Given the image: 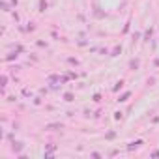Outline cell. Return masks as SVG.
Here are the masks:
<instances>
[{"mask_svg": "<svg viewBox=\"0 0 159 159\" xmlns=\"http://www.w3.org/2000/svg\"><path fill=\"white\" fill-rule=\"evenodd\" d=\"M114 137H116V135H114L112 131H111V133H107V138H109V140H111V138H114Z\"/></svg>", "mask_w": 159, "mask_h": 159, "instance_id": "7c38bea8", "label": "cell"}, {"mask_svg": "<svg viewBox=\"0 0 159 159\" xmlns=\"http://www.w3.org/2000/svg\"><path fill=\"white\" fill-rule=\"evenodd\" d=\"M69 64H75L77 66V64H79V60H77V58H69Z\"/></svg>", "mask_w": 159, "mask_h": 159, "instance_id": "5bb4252c", "label": "cell"}, {"mask_svg": "<svg viewBox=\"0 0 159 159\" xmlns=\"http://www.w3.org/2000/svg\"><path fill=\"white\" fill-rule=\"evenodd\" d=\"M6 84H8V75H2V77H0V86L4 88Z\"/></svg>", "mask_w": 159, "mask_h": 159, "instance_id": "52a82bcc", "label": "cell"}, {"mask_svg": "<svg viewBox=\"0 0 159 159\" xmlns=\"http://www.w3.org/2000/svg\"><path fill=\"white\" fill-rule=\"evenodd\" d=\"M45 129H47V131H58V129H64V125L62 124H47V125H45Z\"/></svg>", "mask_w": 159, "mask_h": 159, "instance_id": "7a4b0ae2", "label": "cell"}, {"mask_svg": "<svg viewBox=\"0 0 159 159\" xmlns=\"http://www.w3.org/2000/svg\"><path fill=\"white\" fill-rule=\"evenodd\" d=\"M142 144H144L142 140H133V142H129V144H127V150H129V152H133V150H138V148H140Z\"/></svg>", "mask_w": 159, "mask_h": 159, "instance_id": "6da1fadb", "label": "cell"}, {"mask_svg": "<svg viewBox=\"0 0 159 159\" xmlns=\"http://www.w3.org/2000/svg\"><path fill=\"white\" fill-rule=\"evenodd\" d=\"M122 86H124V83H122V81H120V83H118V84L114 86V90H120V88H122Z\"/></svg>", "mask_w": 159, "mask_h": 159, "instance_id": "4fadbf2b", "label": "cell"}, {"mask_svg": "<svg viewBox=\"0 0 159 159\" xmlns=\"http://www.w3.org/2000/svg\"><path fill=\"white\" fill-rule=\"evenodd\" d=\"M131 97V92H125V94H122L120 97H118V101H127Z\"/></svg>", "mask_w": 159, "mask_h": 159, "instance_id": "277c9868", "label": "cell"}, {"mask_svg": "<svg viewBox=\"0 0 159 159\" xmlns=\"http://www.w3.org/2000/svg\"><path fill=\"white\" fill-rule=\"evenodd\" d=\"M23 148H24V144H23V142H13V144H11V150H13L15 153H19V152L23 150Z\"/></svg>", "mask_w": 159, "mask_h": 159, "instance_id": "3957f363", "label": "cell"}, {"mask_svg": "<svg viewBox=\"0 0 159 159\" xmlns=\"http://www.w3.org/2000/svg\"><path fill=\"white\" fill-rule=\"evenodd\" d=\"M64 99L68 101V103H69V101H73V94H69V92H68V94H64Z\"/></svg>", "mask_w": 159, "mask_h": 159, "instance_id": "9c48e42d", "label": "cell"}, {"mask_svg": "<svg viewBox=\"0 0 159 159\" xmlns=\"http://www.w3.org/2000/svg\"><path fill=\"white\" fill-rule=\"evenodd\" d=\"M118 53H122V47H114V49H112V56H118Z\"/></svg>", "mask_w": 159, "mask_h": 159, "instance_id": "30bf717a", "label": "cell"}, {"mask_svg": "<svg viewBox=\"0 0 159 159\" xmlns=\"http://www.w3.org/2000/svg\"><path fill=\"white\" fill-rule=\"evenodd\" d=\"M0 6H2V9H4V11H9V4H6V2H2V4H0Z\"/></svg>", "mask_w": 159, "mask_h": 159, "instance_id": "8fae6325", "label": "cell"}, {"mask_svg": "<svg viewBox=\"0 0 159 159\" xmlns=\"http://www.w3.org/2000/svg\"><path fill=\"white\" fill-rule=\"evenodd\" d=\"M17 56H19V54H17V51H15V53H9V54L6 56V60H8V62H11V60L17 58Z\"/></svg>", "mask_w": 159, "mask_h": 159, "instance_id": "5b68a950", "label": "cell"}, {"mask_svg": "<svg viewBox=\"0 0 159 159\" xmlns=\"http://www.w3.org/2000/svg\"><path fill=\"white\" fill-rule=\"evenodd\" d=\"M138 68V60H131L129 62V69H137Z\"/></svg>", "mask_w": 159, "mask_h": 159, "instance_id": "ba28073f", "label": "cell"}, {"mask_svg": "<svg viewBox=\"0 0 159 159\" xmlns=\"http://www.w3.org/2000/svg\"><path fill=\"white\" fill-rule=\"evenodd\" d=\"M152 157H159V150H153L152 152Z\"/></svg>", "mask_w": 159, "mask_h": 159, "instance_id": "9a60e30c", "label": "cell"}, {"mask_svg": "<svg viewBox=\"0 0 159 159\" xmlns=\"http://www.w3.org/2000/svg\"><path fill=\"white\" fill-rule=\"evenodd\" d=\"M47 9V0H39V11H45Z\"/></svg>", "mask_w": 159, "mask_h": 159, "instance_id": "8992f818", "label": "cell"}]
</instances>
